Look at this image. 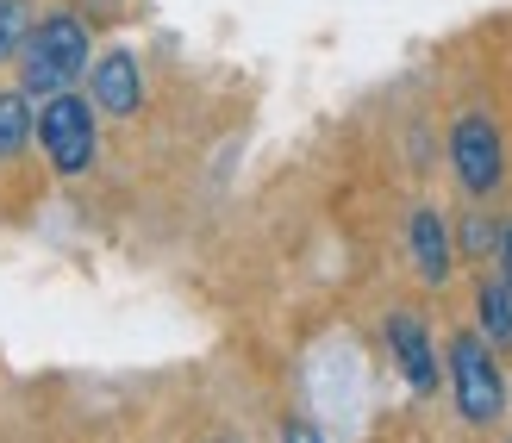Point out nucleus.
I'll use <instances>...</instances> for the list:
<instances>
[{
  "label": "nucleus",
  "mask_w": 512,
  "mask_h": 443,
  "mask_svg": "<svg viewBox=\"0 0 512 443\" xmlns=\"http://www.w3.org/2000/svg\"><path fill=\"white\" fill-rule=\"evenodd\" d=\"M88 75V25L75 13H44L32 19V32L19 44V88L32 100H50L75 88Z\"/></svg>",
  "instance_id": "1"
},
{
  "label": "nucleus",
  "mask_w": 512,
  "mask_h": 443,
  "mask_svg": "<svg viewBox=\"0 0 512 443\" xmlns=\"http://www.w3.org/2000/svg\"><path fill=\"white\" fill-rule=\"evenodd\" d=\"M475 325L494 350H512V288L506 281H481L475 288Z\"/></svg>",
  "instance_id": "9"
},
{
  "label": "nucleus",
  "mask_w": 512,
  "mask_h": 443,
  "mask_svg": "<svg viewBox=\"0 0 512 443\" xmlns=\"http://www.w3.org/2000/svg\"><path fill=\"white\" fill-rule=\"evenodd\" d=\"M456 231H463V238H456V244H463L469 256H488V250L500 244V231H494L488 219H463V225H456Z\"/></svg>",
  "instance_id": "11"
},
{
  "label": "nucleus",
  "mask_w": 512,
  "mask_h": 443,
  "mask_svg": "<svg viewBox=\"0 0 512 443\" xmlns=\"http://www.w3.org/2000/svg\"><path fill=\"white\" fill-rule=\"evenodd\" d=\"M38 150L50 156V169H57L63 181L75 175H88L94 169V156H100V125H94V100L88 94H50L44 107H38Z\"/></svg>",
  "instance_id": "2"
},
{
  "label": "nucleus",
  "mask_w": 512,
  "mask_h": 443,
  "mask_svg": "<svg viewBox=\"0 0 512 443\" xmlns=\"http://www.w3.org/2000/svg\"><path fill=\"white\" fill-rule=\"evenodd\" d=\"M281 443H325V437L306 425V419H288V425H281Z\"/></svg>",
  "instance_id": "12"
},
{
  "label": "nucleus",
  "mask_w": 512,
  "mask_h": 443,
  "mask_svg": "<svg viewBox=\"0 0 512 443\" xmlns=\"http://www.w3.org/2000/svg\"><path fill=\"white\" fill-rule=\"evenodd\" d=\"M25 32H32V7H25V0H0V63L19 57Z\"/></svg>",
  "instance_id": "10"
},
{
  "label": "nucleus",
  "mask_w": 512,
  "mask_h": 443,
  "mask_svg": "<svg viewBox=\"0 0 512 443\" xmlns=\"http://www.w3.org/2000/svg\"><path fill=\"white\" fill-rule=\"evenodd\" d=\"M213 443H232V437H213Z\"/></svg>",
  "instance_id": "14"
},
{
  "label": "nucleus",
  "mask_w": 512,
  "mask_h": 443,
  "mask_svg": "<svg viewBox=\"0 0 512 443\" xmlns=\"http://www.w3.org/2000/svg\"><path fill=\"white\" fill-rule=\"evenodd\" d=\"M450 169H456V181H463L469 200H488L500 188L506 144H500V125L488 113H463V119L450 125Z\"/></svg>",
  "instance_id": "4"
},
{
  "label": "nucleus",
  "mask_w": 512,
  "mask_h": 443,
  "mask_svg": "<svg viewBox=\"0 0 512 443\" xmlns=\"http://www.w3.org/2000/svg\"><path fill=\"white\" fill-rule=\"evenodd\" d=\"M406 250H413V269L425 275V288H444L450 281V263H456V244H450V219L438 206H419L406 219Z\"/></svg>",
  "instance_id": "7"
},
{
  "label": "nucleus",
  "mask_w": 512,
  "mask_h": 443,
  "mask_svg": "<svg viewBox=\"0 0 512 443\" xmlns=\"http://www.w3.org/2000/svg\"><path fill=\"white\" fill-rule=\"evenodd\" d=\"M38 144V100L25 88H0V163H13Z\"/></svg>",
  "instance_id": "8"
},
{
  "label": "nucleus",
  "mask_w": 512,
  "mask_h": 443,
  "mask_svg": "<svg viewBox=\"0 0 512 443\" xmlns=\"http://www.w3.org/2000/svg\"><path fill=\"white\" fill-rule=\"evenodd\" d=\"M450 394L456 412L469 425H500L506 412V375H500V356L481 331H456L450 337Z\"/></svg>",
  "instance_id": "3"
},
{
  "label": "nucleus",
  "mask_w": 512,
  "mask_h": 443,
  "mask_svg": "<svg viewBox=\"0 0 512 443\" xmlns=\"http://www.w3.org/2000/svg\"><path fill=\"white\" fill-rule=\"evenodd\" d=\"M388 356L413 394H438V350H431V331L419 312H388Z\"/></svg>",
  "instance_id": "5"
},
{
  "label": "nucleus",
  "mask_w": 512,
  "mask_h": 443,
  "mask_svg": "<svg viewBox=\"0 0 512 443\" xmlns=\"http://www.w3.org/2000/svg\"><path fill=\"white\" fill-rule=\"evenodd\" d=\"M500 281H506V288H512V225H500Z\"/></svg>",
  "instance_id": "13"
},
{
  "label": "nucleus",
  "mask_w": 512,
  "mask_h": 443,
  "mask_svg": "<svg viewBox=\"0 0 512 443\" xmlns=\"http://www.w3.org/2000/svg\"><path fill=\"white\" fill-rule=\"evenodd\" d=\"M88 100H94V113H119V119H132L138 107H144V69H138V57L132 50H107V57L94 63V75H88Z\"/></svg>",
  "instance_id": "6"
}]
</instances>
